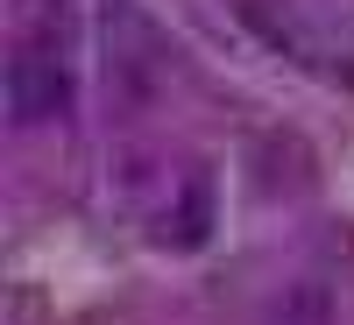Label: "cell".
I'll return each mask as SVG.
<instances>
[{"instance_id": "obj_1", "label": "cell", "mask_w": 354, "mask_h": 325, "mask_svg": "<svg viewBox=\"0 0 354 325\" xmlns=\"http://www.w3.org/2000/svg\"><path fill=\"white\" fill-rule=\"evenodd\" d=\"M8 106H15L21 128L64 121V113H71V71H64V57L43 50V43H21L8 57Z\"/></svg>"}]
</instances>
